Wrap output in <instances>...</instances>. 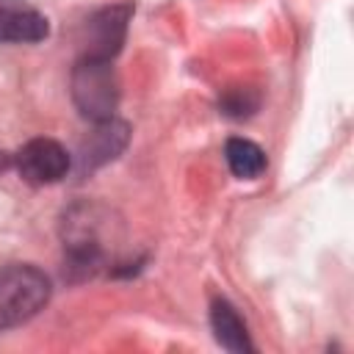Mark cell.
I'll use <instances>...</instances> for the list:
<instances>
[{
	"label": "cell",
	"mask_w": 354,
	"mask_h": 354,
	"mask_svg": "<svg viewBox=\"0 0 354 354\" xmlns=\"http://www.w3.org/2000/svg\"><path fill=\"white\" fill-rule=\"evenodd\" d=\"M50 299V279L30 263H11L0 268V329L30 321Z\"/></svg>",
	"instance_id": "6da1fadb"
},
{
	"label": "cell",
	"mask_w": 354,
	"mask_h": 354,
	"mask_svg": "<svg viewBox=\"0 0 354 354\" xmlns=\"http://www.w3.org/2000/svg\"><path fill=\"white\" fill-rule=\"evenodd\" d=\"M72 97L80 113L91 122H111L119 102V83L111 58L83 55L72 69Z\"/></svg>",
	"instance_id": "7a4b0ae2"
},
{
	"label": "cell",
	"mask_w": 354,
	"mask_h": 354,
	"mask_svg": "<svg viewBox=\"0 0 354 354\" xmlns=\"http://www.w3.org/2000/svg\"><path fill=\"white\" fill-rule=\"evenodd\" d=\"M17 171L33 185H50L66 177L72 160L55 138H33L14 155Z\"/></svg>",
	"instance_id": "3957f363"
},
{
	"label": "cell",
	"mask_w": 354,
	"mask_h": 354,
	"mask_svg": "<svg viewBox=\"0 0 354 354\" xmlns=\"http://www.w3.org/2000/svg\"><path fill=\"white\" fill-rule=\"evenodd\" d=\"M47 33V17L39 8L22 0H0V41H41Z\"/></svg>",
	"instance_id": "277c9868"
},
{
	"label": "cell",
	"mask_w": 354,
	"mask_h": 354,
	"mask_svg": "<svg viewBox=\"0 0 354 354\" xmlns=\"http://www.w3.org/2000/svg\"><path fill=\"white\" fill-rule=\"evenodd\" d=\"M124 22H127V8H105L97 17H91V22H88L91 39H88L86 55L111 58L119 50V44H122Z\"/></svg>",
	"instance_id": "5b68a950"
},
{
	"label": "cell",
	"mask_w": 354,
	"mask_h": 354,
	"mask_svg": "<svg viewBox=\"0 0 354 354\" xmlns=\"http://www.w3.org/2000/svg\"><path fill=\"white\" fill-rule=\"evenodd\" d=\"M210 324H213L216 340L224 348H230V351H252L246 326H243L241 315L235 313V307L230 301H224V299H216L213 301V307H210Z\"/></svg>",
	"instance_id": "8992f818"
},
{
	"label": "cell",
	"mask_w": 354,
	"mask_h": 354,
	"mask_svg": "<svg viewBox=\"0 0 354 354\" xmlns=\"http://www.w3.org/2000/svg\"><path fill=\"white\" fill-rule=\"evenodd\" d=\"M227 166L241 180H254L266 171V152L249 138H230L224 144Z\"/></svg>",
	"instance_id": "52a82bcc"
}]
</instances>
